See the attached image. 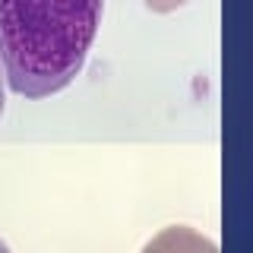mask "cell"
Returning a JSON list of instances; mask_svg holds the SVG:
<instances>
[{
  "mask_svg": "<svg viewBox=\"0 0 253 253\" xmlns=\"http://www.w3.org/2000/svg\"><path fill=\"white\" fill-rule=\"evenodd\" d=\"M6 108V79H3V63H0V117H3Z\"/></svg>",
  "mask_w": 253,
  "mask_h": 253,
  "instance_id": "obj_2",
  "label": "cell"
},
{
  "mask_svg": "<svg viewBox=\"0 0 253 253\" xmlns=\"http://www.w3.org/2000/svg\"><path fill=\"white\" fill-rule=\"evenodd\" d=\"M105 0H0V63L6 89L42 101L79 76Z\"/></svg>",
  "mask_w": 253,
  "mask_h": 253,
  "instance_id": "obj_1",
  "label": "cell"
},
{
  "mask_svg": "<svg viewBox=\"0 0 253 253\" xmlns=\"http://www.w3.org/2000/svg\"><path fill=\"white\" fill-rule=\"evenodd\" d=\"M0 253H13L10 247H6V241H3V237H0Z\"/></svg>",
  "mask_w": 253,
  "mask_h": 253,
  "instance_id": "obj_3",
  "label": "cell"
}]
</instances>
